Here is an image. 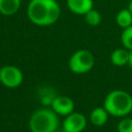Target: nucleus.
<instances>
[{"mask_svg": "<svg viewBox=\"0 0 132 132\" xmlns=\"http://www.w3.org/2000/svg\"><path fill=\"white\" fill-rule=\"evenodd\" d=\"M29 1H31V0H29Z\"/></svg>", "mask_w": 132, "mask_h": 132, "instance_id": "6ab92c4d", "label": "nucleus"}, {"mask_svg": "<svg viewBox=\"0 0 132 132\" xmlns=\"http://www.w3.org/2000/svg\"><path fill=\"white\" fill-rule=\"evenodd\" d=\"M116 23L122 29H125L132 25V13L129 8H123L117 13Z\"/></svg>", "mask_w": 132, "mask_h": 132, "instance_id": "f8f14e48", "label": "nucleus"}, {"mask_svg": "<svg viewBox=\"0 0 132 132\" xmlns=\"http://www.w3.org/2000/svg\"><path fill=\"white\" fill-rule=\"evenodd\" d=\"M84 16H85L86 23L89 24L90 26H98L101 23V20H102L101 13L97 9H94V8L89 10Z\"/></svg>", "mask_w": 132, "mask_h": 132, "instance_id": "ddd939ff", "label": "nucleus"}, {"mask_svg": "<svg viewBox=\"0 0 132 132\" xmlns=\"http://www.w3.org/2000/svg\"><path fill=\"white\" fill-rule=\"evenodd\" d=\"M121 41L125 48L132 51V25L123 29L121 34Z\"/></svg>", "mask_w": 132, "mask_h": 132, "instance_id": "4468645a", "label": "nucleus"}, {"mask_svg": "<svg viewBox=\"0 0 132 132\" xmlns=\"http://www.w3.org/2000/svg\"><path fill=\"white\" fill-rule=\"evenodd\" d=\"M103 107L113 117L125 118L132 111V96L124 90H112L106 95Z\"/></svg>", "mask_w": 132, "mask_h": 132, "instance_id": "f03ea898", "label": "nucleus"}, {"mask_svg": "<svg viewBox=\"0 0 132 132\" xmlns=\"http://www.w3.org/2000/svg\"><path fill=\"white\" fill-rule=\"evenodd\" d=\"M129 67L132 69V51H130V57H129V62H128Z\"/></svg>", "mask_w": 132, "mask_h": 132, "instance_id": "dca6fc26", "label": "nucleus"}, {"mask_svg": "<svg viewBox=\"0 0 132 132\" xmlns=\"http://www.w3.org/2000/svg\"><path fill=\"white\" fill-rule=\"evenodd\" d=\"M29 128L31 132H55L59 128L58 114L52 108H39L31 114Z\"/></svg>", "mask_w": 132, "mask_h": 132, "instance_id": "7ed1b4c3", "label": "nucleus"}, {"mask_svg": "<svg viewBox=\"0 0 132 132\" xmlns=\"http://www.w3.org/2000/svg\"><path fill=\"white\" fill-rule=\"evenodd\" d=\"M24 75L22 70L13 65H5L0 68V82L8 88L15 89L23 82Z\"/></svg>", "mask_w": 132, "mask_h": 132, "instance_id": "39448f33", "label": "nucleus"}, {"mask_svg": "<svg viewBox=\"0 0 132 132\" xmlns=\"http://www.w3.org/2000/svg\"><path fill=\"white\" fill-rule=\"evenodd\" d=\"M62 126L64 132H81L87 126V119L82 113L73 111L65 117Z\"/></svg>", "mask_w": 132, "mask_h": 132, "instance_id": "423d86ee", "label": "nucleus"}, {"mask_svg": "<svg viewBox=\"0 0 132 132\" xmlns=\"http://www.w3.org/2000/svg\"><path fill=\"white\" fill-rule=\"evenodd\" d=\"M68 9L74 14L85 15L93 8V0H66Z\"/></svg>", "mask_w": 132, "mask_h": 132, "instance_id": "6e6552de", "label": "nucleus"}, {"mask_svg": "<svg viewBox=\"0 0 132 132\" xmlns=\"http://www.w3.org/2000/svg\"><path fill=\"white\" fill-rule=\"evenodd\" d=\"M118 132H132V118H123L117 125Z\"/></svg>", "mask_w": 132, "mask_h": 132, "instance_id": "2eb2a0df", "label": "nucleus"}, {"mask_svg": "<svg viewBox=\"0 0 132 132\" xmlns=\"http://www.w3.org/2000/svg\"><path fill=\"white\" fill-rule=\"evenodd\" d=\"M51 108L58 116L66 117L74 111V102L68 96H57L52 100Z\"/></svg>", "mask_w": 132, "mask_h": 132, "instance_id": "0eeeda50", "label": "nucleus"}, {"mask_svg": "<svg viewBox=\"0 0 132 132\" xmlns=\"http://www.w3.org/2000/svg\"><path fill=\"white\" fill-rule=\"evenodd\" d=\"M94 65L95 57L88 50H78L74 52L68 61L70 71L75 74H85L89 72Z\"/></svg>", "mask_w": 132, "mask_h": 132, "instance_id": "20e7f679", "label": "nucleus"}, {"mask_svg": "<svg viewBox=\"0 0 132 132\" xmlns=\"http://www.w3.org/2000/svg\"><path fill=\"white\" fill-rule=\"evenodd\" d=\"M55 132H64V131H59V130H57V131H55Z\"/></svg>", "mask_w": 132, "mask_h": 132, "instance_id": "a211bd4d", "label": "nucleus"}, {"mask_svg": "<svg viewBox=\"0 0 132 132\" xmlns=\"http://www.w3.org/2000/svg\"><path fill=\"white\" fill-rule=\"evenodd\" d=\"M128 8H129V10H130V11H131V13H132V0L130 1L129 5H128Z\"/></svg>", "mask_w": 132, "mask_h": 132, "instance_id": "f3484780", "label": "nucleus"}, {"mask_svg": "<svg viewBox=\"0 0 132 132\" xmlns=\"http://www.w3.org/2000/svg\"><path fill=\"white\" fill-rule=\"evenodd\" d=\"M21 7V0H0V13L6 16L13 15Z\"/></svg>", "mask_w": 132, "mask_h": 132, "instance_id": "9b49d317", "label": "nucleus"}, {"mask_svg": "<svg viewBox=\"0 0 132 132\" xmlns=\"http://www.w3.org/2000/svg\"><path fill=\"white\" fill-rule=\"evenodd\" d=\"M130 57V51L122 47V48H116L110 54V62L114 66H125L129 62Z\"/></svg>", "mask_w": 132, "mask_h": 132, "instance_id": "9d476101", "label": "nucleus"}, {"mask_svg": "<svg viewBox=\"0 0 132 132\" xmlns=\"http://www.w3.org/2000/svg\"><path fill=\"white\" fill-rule=\"evenodd\" d=\"M61 15V7L56 0H31L27 7V16L36 26L54 25Z\"/></svg>", "mask_w": 132, "mask_h": 132, "instance_id": "f257e3e1", "label": "nucleus"}, {"mask_svg": "<svg viewBox=\"0 0 132 132\" xmlns=\"http://www.w3.org/2000/svg\"><path fill=\"white\" fill-rule=\"evenodd\" d=\"M108 116H109V113L106 111V109L103 106H98V107H95L94 109H92V111L90 112L89 119H90V122L92 123V125L101 127L106 124V122L108 120Z\"/></svg>", "mask_w": 132, "mask_h": 132, "instance_id": "1a4fd4ad", "label": "nucleus"}]
</instances>
